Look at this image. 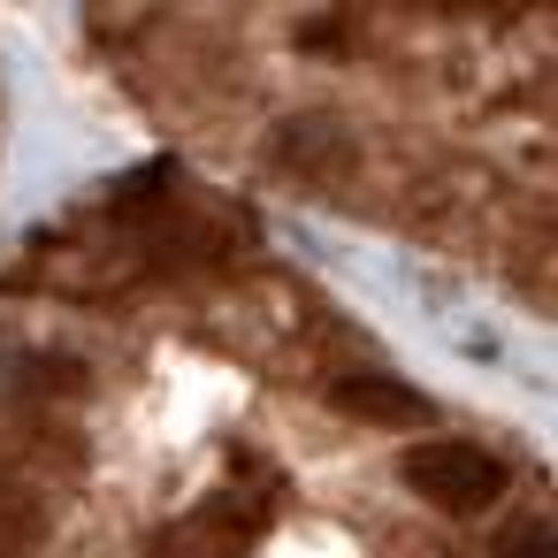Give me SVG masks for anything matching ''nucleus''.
<instances>
[{"instance_id":"obj_3","label":"nucleus","mask_w":558,"mask_h":558,"mask_svg":"<svg viewBox=\"0 0 558 558\" xmlns=\"http://www.w3.org/2000/svg\"><path fill=\"white\" fill-rule=\"evenodd\" d=\"M283 161H291L299 177H322V169H344V161H352V146H344V131H337V123L299 116V123L283 131Z\"/></svg>"},{"instance_id":"obj_4","label":"nucleus","mask_w":558,"mask_h":558,"mask_svg":"<svg viewBox=\"0 0 558 558\" xmlns=\"http://www.w3.org/2000/svg\"><path fill=\"white\" fill-rule=\"evenodd\" d=\"M245 543H230L222 527H199V535H177V543H161L154 558H238Z\"/></svg>"},{"instance_id":"obj_1","label":"nucleus","mask_w":558,"mask_h":558,"mask_svg":"<svg viewBox=\"0 0 558 558\" xmlns=\"http://www.w3.org/2000/svg\"><path fill=\"white\" fill-rule=\"evenodd\" d=\"M405 482L428 497V505H444V512H482V505H497L505 497V466L489 459V451H474V444H413L405 451Z\"/></svg>"},{"instance_id":"obj_2","label":"nucleus","mask_w":558,"mask_h":558,"mask_svg":"<svg viewBox=\"0 0 558 558\" xmlns=\"http://www.w3.org/2000/svg\"><path fill=\"white\" fill-rule=\"evenodd\" d=\"M329 398H337L344 413H360V421H383V428H413V421H428V398L405 390V383H390V375H337Z\"/></svg>"},{"instance_id":"obj_5","label":"nucleus","mask_w":558,"mask_h":558,"mask_svg":"<svg viewBox=\"0 0 558 558\" xmlns=\"http://www.w3.org/2000/svg\"><path fill=\"white\" fill-rule=\"evenodd\" d=\"M497 558H558V535H550L543 520H527L520 535H505V543H497Z\"/></svg>"}]
</instances>
